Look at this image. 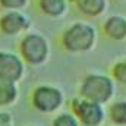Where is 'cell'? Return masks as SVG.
I'll list each match as a JSON object with an SVG mask.
<instances>
[{
    "label": "cell",
    "instance_id": "obj_15",
    "mask_svg": "<svg viewBox=\"0 0 126 126\" xmlns=\"http://www.w3.org/2000/svg\"><path fill=\"white\" fill-rule=\"evenodd\" d=\"M111 72H113V78L126 87V59L116 63L113 66V70Z\"/></svg>",
    "mask_w": 126,
    "mask_h": 126
},
{
    "label": "cell",
    "instance_id": "obj_8",
    "mask_svg": "<svg viewBox=\"0 0 126 126\" xmlns=\"http://www.w3.org/2000/svg\"><path fill=\"white\" fill-rule=\"evenodd\" d=\"M103 32L109 40H126V18L122 15H111L103 22Z\"/></svg>",
    "mask_w": 126,
    "mask_h": 126
},
{
    "label": "cell",
    "instance_id": "obj_9",
    "mask_svg": "<svg viewBox=\"0 0 126 126\" xmlns=\"http://www.w3.org/2000/svg\"><path fill=\"white\" fill-rule=\"evenodd\" d=\"M37 7L43 15L57 19L66 15L69 9V1L67 0H37Z\"/></svg>",
    "mask_w": 126,
    "mask_h": 126
},
{
    "label": "cell",
    "instance_id": "obj_7",
    "mask_svg": "<svg viewBox=\"0 0 126 126\" xmlns=\"http://www.w3.org/2000/svg\"><path fill=\"white\" fill-rule=\"evenodd\" d=\"M24 75V63L13 53L0 51V79L16 82Z\"/></svg>",
    "mask_w": 126,
    "mask_h": 126
},
{
    "label": "cell",
    "instance_id": "obj_14",
    "mask_svg": "<svg viewBox=\"0 0 126 126\" xmlns=\"http://www.w3.org/2000/svg\"><path fill=\"white\" fill-rule=\"evenodd\" d=\"M53 126H79L78 119L70 113H62L53 120Z\"/></svg>",
    "mask_w": 126,
    "mask_h": 126
},
{
    "label": "cell",
    "instance_id": "obj_3",
    "mask_svg": "<svg viewBox=\"0 0 126 126\" xmlns=\"http://www.w3.org/2000/svg\"><path fill=\"white\" fill-rule=\"evenodd\" d=\"M19 53L22 59L30 64H41L47 60L50 47L46 37L37 32H30L24 35L19 43Z\"/></svg>",
    "mask_w": 126,
    "mask_h": 126
},
{
    "label": "cell",
    "instance_id": "obj_2",
    "mask_svg": "<svg viewBox=\"0 0 126 126\" xmlns=\"http://www.w3.org/2000/svg\"><path fill=\"white\" fill-rule=\"evenodd\" d=\"M79 93H81V97L85 100H91L98 104H104L113 97L114 82L111 78L106 75L91 73L84 78Z\"/></svg>",
    "mask_w": 126,
    "mask_h": 126
},
{
    "label": "cell",
    "instance_id": "obj_13",
    "mask_svg": "<svg viewBox=\"0 0 126 126\" xmlns=\"http://www.w3.org/2000/svg\"><path fill=\"white\" fill-rule=\"evenodd\" d=\"M28 3L30 0H0V7L4 10H22Z\"/></svg>",
    "mask_w": 126,
    "mask_h": 126
},
{
    "label": "cell",
    "instance_id": "obj_11",
    "mask_svg": "<svg viewBox=\"0 0 126 126\" xmlns=\"http://www.w3.org/2000/svg\"><path fill=\"white\" fill-rule=\"evenodd\" d=\"M16 95H18V90L15 82L0 79V106L12 104L16 100Z\"/></svg>",
    "mask_w": 126,
    "mask_h": 126
},
{
    "label": "cell",
    "instance_id": "obj_1",
    "mask_svg": "<svg viewBox=\"0 0 126 126\" xmlns=\"http://www.w3.org/2000/svg\"><path fill=\"white\" fill-rule=\"evenodd\" d=\"M62 46L69 53H85L97 43V30L88 22H73L62 32Z\"/></svg>",
    "mask_w": 126,
    "mask_h": 126
},
{
    "label": "cell",
    "instance_id": "obj_18",
    "mask_svg": "<svg viewBox=\"0 0 126 126\" xmlns=\"http://www.w3.org/2000/svg\"><path fill=\"white\" fill-rule=\"evenodd\" d=\"M120 1H125V0H120Z\"/></svg>",
    "mask_w": 126,
    "mask_h": 126
},
{
    "label": "cell",
    "instance_id": "obj_10",
    "mask_svg": "<svg viewBox=\"0 0 126 126\" xmlns=\"http://www.w3.org/2000/svg\"><path fill=\"white\" fill-rule=\"evenodd\" d=\"M75 6L81 15L87 18H98L107 10L109 0H78Z\"/></svg>",
    "mask_w": 126,
    "mask_h": 126
},
{
    "label": "cell",
    "instance_id": "obj_12",
    "mask_svg": "<svg viewBox=\"0 0 126 126\" xmlns=\"http://www.w3.org/2000/svg\"><path fill=\"white\" fill-rule=\"evenodd\" d=\"M110 120L117 126H126V101H117L109 109Z\"/></svg>",
    "mask_w": 126,
    "mask_h": 126
},
{
    "label": "cell",
    "instance_id": "obj_6",
    "mask_svg": "<svg viewBox=\"0 0 126 126\" xmlns=\"http://www.w3.org/2000/svg\"><path fill=\"white\" fill-rule=\"evenodd\" d=\"M31 27L30 18L21 10H6L0 16V32L4 35H18Z\"/></svg>",
    "mask_w": 126,
    "mask_h": 126
},
{
    "label": "cell",
    "instance_id": "obj_16",
    "mask_svg": "<svg viewBox=\"0 0 126 126\" xmlns=\"http://www.w3.org/2000/svg\"><path fill=\"white\" fill-rule=\"evenodd\" d=\"M0 126H13L12 117L7 113H0Z\"/></svg>",
    "mask_w": 126,
    "mask_h": 126
},
{
    "label": "cell",
    "instance_id": "obj_4",
    "mask_svg": "<svg viewBox=\"0 0 126 126\" xmlns=\"http://www.w3.org/2000/svg\"><path fill=\"white\" fill-rule=\"evenodd\" d=\"M72 114L84 126H100L104 120V110L101 104L82 97L72 100Z\"/></svg>",
    "mask_w": 126,
    "mask_h": 126
},
{
    "label": "cell",
    "instance_id": "obj_17",
    "mask_svg": "<svg viewBox=\"0 0 126 126\" xmlns=\"http://www.w3.org/2000/svg\"><path fill=\"white\" fill-rule=\"evenodd\" d=\"M67 1H69V4H75V3H76L78 0H67Z\"/></svg>",
    "mask_w": 126,
    "mask_h": 126
},
{
    "label": "cell",
    "instance_id": "obj_5",
    "mask_svg": "<svg viewBox=\"0 0 126 126\" xmlns=\"http://www.w3.org/2000/svg\"><path fill=\"white\" fill-rule=\"evenodd\" d=\"M32 104L41 113H53L63 104V94L54 87L41 85L32 93Z\"/></svg>",
    "mask_w": 126,
    "mask_h": 126
}]
</instances>
